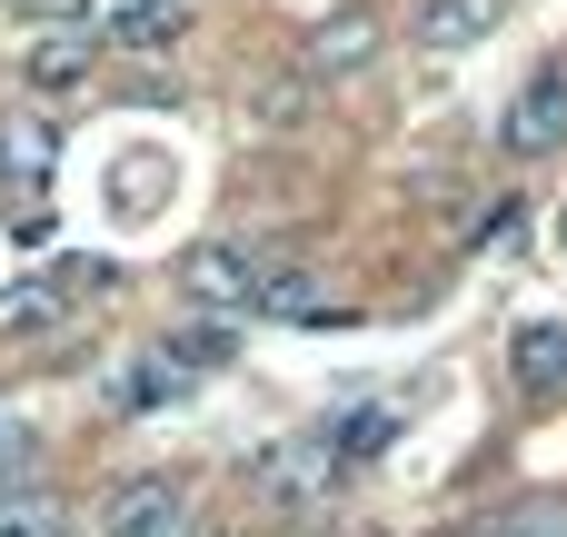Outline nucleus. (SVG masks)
<instances>
[{
  "instance_id": "1",
  "label": "nucleus",
  "mask_w": 567,
  "mask_h": 537,
  "mask_svg": "<svg viewBox=\"0 0 567 537\" xmlns=\"http://www.w3.org/2000/svg\"><path fill=\"white\" fill-rule=\"evenodd\" d=\"M249 478H259V498H269V508H329L349 468H339V448H329V428H319V438H279Z\"/></svg>"
},
{
  "instance_id": "2",
  "label": "nucleus",
  "mask_w": 567,
  "mask_h": 537,
  "mask_svg": "<svg viewBox=\"0 0 567 537\" xmlns=\"http://www.w3.org/2000/svg\"><path fill=\"white\" fill-rule=\"evenodd\" d=\"M179 528H189V488L159 478V468H140V478H120L100 498V528L90 537H179Z\"/></svg>"
},
{
  "instance_id": "3",
  "label": "nucleus",
  "mask_w": 567,
  "mask_h": 537,
  "mask_svg": "<svg viewBox=\"0 0 567 537\" xmlns=\"http://www.w3.org/2000/svg\"><path fill=\"white\" fill-rule=\"evenodd\" d=\"M259 259L249 249H229V239H199L189 259H179V289H189V309H259Z\"/></svg>"
},
{
  "instance_id": "4",
  "label": "nucleus",
  "mask_w": 567,
  "mask_h": 537,
  "mask_svg": "<svg viewBox=\"0 0 567 537\" xmlns=\"http://www.w3.org/2000/svg\"><path fill=\"white\" fill-rule=\"evenodd\" d=\"M90 289H100V259H60V269L20 279V289L0 299V339H20V329H50V319H70V309H80Z\"/></svg>"
},
{
  "instance_id": "5",
  "label": "nucleus",
  "mask_w": 567,
  "mask_h": 537,
  "mask_svg": "<svg viewBox=\"0 0 567 537\" xmlns=\"http://www.w3.org/2000/svg\"><path fill=\"white\" fill-rule=\"evenodd\" d=\"M90 50H169L189 30V0H90Z\"/></svg>"
},
{
  "instance_id": "6",
  "label": "nucleus",
  "mask_w": 567,
  "mask_h": 537,
  "mask_svg": "<svg viewBox=\"0 0 567 537\" xmlns=\"http://www.w3.org/2000/svg\"><path fill=\"white\" fill-rule=\"evenodd\" d=\"M498 140L518 149V159H548V149H567V70L548 60L518 100H508V120H498Z\"/></svg>"
},
{
  "instance_id": "7",
  "label": "nucleus",
  "mask_w": 567,
  "mask_h": 537,
  "mask_svg": "<svg viewBox=\"0 0 567 537\" xmlns=\"http://www.w3.org/2000/svg\"><path fill=\"white\" fill-rule=\"evenodd\" d=\"M369 60H379V20H369V10H339V20L309 30L299 80H349V70H369Z\"/></svg>"
},
{
  "instance_id": "8",
  "label": "nucleus",
  "mask_w": 567,
  "mask_h": 537,
  "mask_svg": "<svg viewBox=\"0 0 567 537\" xmlns=\"http://www.w3.org/2000/svg\"><path fill=\"white\" fill-rule=\"evenodd\" d=\"M90 70H100V50H90V30H40V40L20 50V80H30V90H50V100H70V90H90Z\"/></svg>"
},
{
  "instance_id": "9",
  "label": "nucleus",
  "mask_w": 567,
  "mask_h": 537,
  "mask_svg": "<svg viewBox=\"0 0 567 537\" xmlns=\"http://www.w3.org/2000/svg\"><path fill=\"white\" fill-rule=\"evenodd\" d=\"M498 20H508V0H419V20H409V40L449 60V50H478V40L498 30Z\"/></svg>"
},
{
  "instance_id": "10",
  "label": "nucleus",
  "mask_w": 567,
  "mask_h": 537,
  "mask_svg": "<svg viewBox=\"0 0 567 537\" xmlns=\"http://www.w3.org/2000/svg\"><path fill=\"white\" fill-rule=\"evenodd\" d=\"M508 369H518V389H538V399L567 389V329L558 319H548V329H518V339H508Z\"/></svg>"
},
{
  "instance_id": "11",
  "label": "nucleus",
  "mask_w": 567,
  "mask_h": 537,
  "mask_svg": "<svg viewBox=\"0 0 567 537\" xmlns=\"http://www.w3.org/2000/svg\"><path fill=\"white\" fill-rule=\"evenodd\" d=\"M389 438H399V409H349V419H329V448H339V468H369Z\"/></svg>"
},
{
  "instance_id": "12",
  "label": "nucleus",
  "mask_w": 567,
  "mask_h": 537,
  "mask_svg": "<svg viewBox=\"0 0 567 537\" xmlns=\"http://www.w3.org/2000/svg\"><path fill=\"white\" fill-rule=\"evenodd\" d=\"M50 159H60V130L50 120H10L0 130V179H50Z\"/></svg>"
},
{
  "instance_id": "13",
  "label": "nucleus",
  "mask_w": 567,
  "mask_h": 537,
  "mask_svg": "<svg viewBox=\"0 0 567 537\" xmlns=\"http://www.w3.org/2000/svg\"><path fill=\"white\" fill-rule=\"evenodd\" d=\"M468 537H567V498H518V508L478 518Z\"/></svg>"
},
{
  "instance_id": "14",
  "label": "nucleus",
  "mask_w": 567,
  "mask_h": 537,
  "mask_svg": "<svg viewBox=\"0 0 567 537\" xmlns=\"http://www.w3.org/2000/svg\"><path fill=\"white\" fill-rule=\"evenodd\" d=\"M0 537H70L60 498H0Z\"/></svg>"
},
{
  "instance_id": "15",
  "label": "nucleus",
  "mask_w": 567,
  "mask_h": 537,
  "mask_svg": "<svg viewBox=\"0 0 567 537\" xmlns=\"http://www.w3.org/2000/svg\"><path fill=\"white\" fill-rule=\"evenodd\" d=\"M30 428H0V498H20V478H30Z\"/></svg>"
},
{
  "instance_id": "16",
  "label": "nucleus",
  "mask_w": 567,
  "mask_h": 537,
  "mask_svg": "<svg viewBox=\"0 0 567 537\" xmlns=\"http://www.w3.org/2000/svg\"><path fill=\"white\" fill-rule=\"evenodd\" d=\"M20 10H30L40 30H80V20H90V0H20Z\"/></svg>"
},
{
  "instance_id": "17",
  "label": "nucleus",
  "mask_w": 567,
  "mask_h": 537,
  "mask_svg": "<svg viewBox=\"0 0 567 537\" xmlns=\"http://www.w3.org/2000/svg\"><path fill=\"white\" fill-rule=\"evenodd\" d=\"M558 249H567V219H558Z\"/></svg>"
}]
</instances>
